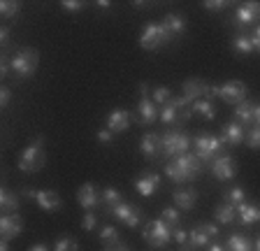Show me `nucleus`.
Wrapping results in <instances>:
<instances>
[{
	"mask_svg": "<svg viewBox=\"0 0 260 251\" xmlns=\"http://www.w3.org/2000/svg\"><path fill=\"white\" fill-rule=\"evenodd\" d=\"M172 40H174V35L162 23H146L140 35V47L146 51H156V49H160L162 44L172 42Z\"/></svg>",
	"mask_w": 260,
	"mask_h": 251,
	"instance_id": "4",
	"label": "nucleus"
},
{
	"mask_svg": "<svg viewBox=\"0 0 260 251\" xmlns=\"http://www.w3.org/2000/svg\"><path fill=\"white\" fill-rule=\"evenodd\" d=\"M35 202L44 212H58L63 207V200H60V196L56 191H38L35 193Z\"/></svg>",
	"mask_w": 260,
	"mask_h": 251,
	"instance_id": "19",
	"label": "nucleus"
},
{
	"mask_svg": "<svg viewBox=\"0 0 260 251\" xmlns=\"http://www.w3.org/2000/svg\"><path fill=\"white\" fill-rule=\"evenodd\" d=\"M105 251H130V249L123 244V242H119V244H114V246H105Z\"/></svg>",
	"mask_w": 260,
	"mask_h": 251,
	"instance_id": "50",
	"label": "nucleus"
},
{
	"mask_svg": "<svg viewBox=\"0 0 260 251\" xmlns=\"http://www.w3.org/2000/svg\"><path fill=\"white\" fill-rule=\"evenodd\" d=\"M170 103L174 105V107L179 109V114H181V121H188L190 114H193V100H188L186 96H177V98H172Z\"/></svg>",
	"mask_w": 260,
	"mask_h": 251,
	"instance_id": "33",
	"label": "nucleus"
},
{
	"mask_svg": "<svg viewBox=\"0 0 260 251\" xmlns=\"http://www.w3.org/2000/svg\"><path fill=\"white\" fill-rule=\"evenodd\" d=\"M100 242H103L105 246H114L119 244V230L114 228V226H105L103 230H100Z\"/></svg>",
	"mask_w": 260,
	"mask_h": 251,
	"instance_id": "35",
	"label": "nucleus"
},
{
	"mask_svg": "<svg viewBox=\"0 0 260 251\" xmlns=\"http://www.w3.org/2000/svg\"><path fill=\"white\" fill-rule=\"evenodd\" d=\"M193 140L184 131H168L162 133V159H177L181 153H188Z\"/></svg>",
	"mask_w": 260,
	"mask_h": 251,
	"instance_id": "5",
	"label": "nucleus"
},
{
	"mask_svg": "<svg viewBox=\"0 0 260 251\" xmlns=\"http://www.w3.org/2000/svg\"><path fill=\"white\" fill-rule=\"evenodd\" d=\"M209 168H211V175L221 181L235 179V172H237V163H235V159L228 156V153H221L218 159H214L209 163Z\"/></svg>",
	"mask_w": 260,
	"mask_h": 251,
	"instance_id": "10",
	"label": "nucleus"
},
{
	"mask_svg": "<svg viewBox=\"0 0 260 251\" xmlns=\"http://www.w3.org/2000/svg\"><path fill=\"white\" fill-rule=\"evenodd\" d=\"M172 235H174L172 226H168L162 218H153V221H149V224L144 226L142 237H144V242L146 244H151L153 249H162V246L172 240Z\"/></svg>",
	"mask_w": 260,
	"mask_h": 251,
	"instance_id": "6",
	"label": "nucleus"
},
{
	"mask_svg": "<svg viewBox=\"0 0 260 251\" xmlns=\"http://www.w3.org/2000/svg\"><path fill=\"white\" fill-rule=\"evenodd\" d=\"M0 251H10V242H7V240L0 242Z\"/></svg>",
	"mask_w": 260,
	"mask_h": 251,
	"instance_id": "56",
	"label": "nucleus"
},
{
	"mask_svg": "<svg viewBox=\"0 0 260 251\" xmlns=\"http://www.w3.org/2000/svg\"><path fill=\"white\" fill-rule=\"evenodd\" d=\"M237 218L242 226H253L260 221V207L255 202H242L237 207Z\"/></svg>",
	"mask_w": 260,
	"mask_h": 251,
	"instance_id": "21",
	"label": "nucleus"
},
{
	"mask_svg": "<svg viewBox=\"0 0 260 251\" xmlns=\"http://www.w3.org/2000/svg\"><path fill=\"white\" fill-rule=\"evenodd\" d=\"M19 10H21V5H19L16 0H3V3H0V14L5 19H14L16 14H19Z\"/></svg>",
	"mask_w": 260,
	"mask_h": 251,
	"instance_id": "36",
	"label": "nucleus"
},
{
	"mask_svg": "<svg viewBox=\"0 0 260 251\" xmlns=\"http://www.w3.org/2000/svg\"><path fill=\"white\" fill-rule=\"evenodd\" d=\"M193 114H200V116H205L207 121H211V119H216V107H214L211 100L200 98L193 103Z\"/></svg>",
	"mask_w": 260,
	"mask_h": 251,
	"instance_id": "30",
	"label": "nucleus"
},
{
	"mask_svg": "<svg viewBox=\"0 0 260 251\" xmlns=\"http://www.w3.org/2000/svg\"><path fill=\"white\" fill-rule=\"evenodd\" d=\"M54 251H79V244L72 237H60V240H56Z\"/></svg>",
	"mask_w": 260,
	"mask_h": 251,
	"instance_id": "38",
	"label": "nucleus"
},
{
	"mask_svg": "<svg viewBox=\"0 0 260 251\" xmlns=\"http://www.w3.org/2000/svg\"><path fill=\"white\" fill-rule=\"evenodd\" d=\"M174 205H177L179 209H193L195 202H198V191L195 189H186V191H174Z\"/></svg>",
	"mask_w": 260,
	"mask_h": 251,
	"instance_id": "23",
	"label": "nucleus"
},
{
	"mask_svg": "<svg viewBox=\"0 0 260 251\" xmlns=\"http://www.w3.org/2000/svg\"><path fill=\"white\" fill-rule=\"evenodd\" d=\"M40 66V54L30 47L19 49L12 56V77L14 79H30Z\"/></svg>",
	"mask_w": 260,
	"mask_h": 251,
	"instance_id": "2",
	"label": "nucleus"
},
{
	"mask_svg": "<svg viewBox=\"0 0 260 251\" xmlns=\"http://www.w3.org/2000/svg\"><path fill=\"white\" fill-rule=\"evenodd\" d=\"M172 98H174V96H172V91H170V88H165V86L153 88V98H151V100L158 105V107H162V105H168Z\"/></svg>",
	"mask_w": 260,
	"mask_h": 251,
	"instance_id": "37",
	"label": "nucleus"
},
{
	"mask_svg": "<svg viewBox=\"0 0 260 251\" xmlns=\"http://www.w3.org/2000/svg\"><path fill=\"white\" fill-rule=\"evenodd\" d=\"M193 147H195V156L200 161H207V163H211L214 159H218L223 153V142L221 137L216 135H209V133H200V135L193 140Z\"/></svg>",
	"mask_w": 260,
	"mask_h": 251,
	"instance_id": "7",
	"label": "nucleus"
},
{
	"mask_svg": "<svg viewBox=\"0 0 260 251\" xmlns=\"http://www.w3.org/2000/svg\"><path fill=\"white\" fill-rule=\"evenodd\" d=\"M255 125L260 128V105H255Z\"/></svg>",
	"mask_w": 260,
	"mask_h": 251,
	"instance_id": "55",
	"label": "nucleus"
},
{
	"mask_svg": "<svg viewBox=\"0 0 260 251\" xmlns=\"http://www.w3.org/2000/svg\"><path fill=\"white\" fill-rule=\"evenodd\" d=\"M0 207H3V214H16V209H19V196L12 193L10 189H3L0 191Z\"/></svg>",
	"mask_w": 260,
	"mask_h": 251,
	"instance_id": "27",
	"label": "nucleus"
},
{
	"mask_svg": "<svg viewBox=\"0 0 260 251\" xmlns=\"http://www.w3.org/2000/svg\"><path fill=\"white\" fill-rule=\"evenodd\" d=\"M233 49H235V54H239V56H249L251 51H255L253 49V42H251V35H244V33L235 35Z\"/></svg>",
	"mask_w": 260,
	"mask_h": 251,
	"instance_id": "31",
	"label": "nucleus"
},
{
	"mask_svg": "<svg viewBox=\"0 0 260 251\" xmlns=\"http://www.w3.org/2000/svg\"><path fill=\"white\" fill-rule=\"evenodd\" d=\"M162 26L168 28L170 33L174 35V38H179V35L186 30V21L181 14H174V12H170V14H165V19H162Z\"/></svg>",
	"mask_w": 260,
	"mask_h": 251,
	"instance_id": "26",
	"label": "nucleus"
},
{
	"mask_svg": "<svg viewBox=\"0 0 260 251\" xmlns=\"http://www.w3.org/2000/svg\"><path fill=\"white\" fill-rule=\"evenodd\" d=\"M162 221L168 226H172V228H179V221H181V216H179V212L174 207H168V209H162Z\"/></svg>",
	"mask_w": 260,
	"mask_h": 251,
	"instance_id": "39",
	"label": "nucleus"
},
{
	"mask_svg": "<svg viewBox=\"0 0 260 251\" xmlns=\"http://www.w3.org/2000/svg\"><path fill=\"white\" fill-rule=\"evenodd\" d=\"M112 137H114V133L109 131V128L98 131V142H100V144H109V142H112Z\"/></svg>",
	"mask_w": 260,
	"mask_h": 251,
	"instance_id": "45",
	"label": "nucleus"
},
{
	"mask_svg": "<svg viewBox=\"0 0 260 251\" xmlns=\"http://www.w3.org/2000/svg\"><path fill=\"white\" fill-rule=\"evenodd\" d=\"M60 7H63V10H68V12H79L81 7H84V3H79V0H63V3H60Z\"/></svg>",
	"mask_w": 260,
	"mask_h": 251,
	"instance_id": "44",
	"label": "nucleus"
},
{
	"mask_svg": "<svg viewBox=\"0 0 260 251\" xmlns=\"http://www.w3.org/2000/svg\"><path fill=\"white\" fill-rule=\"evenodd\" d=\"M225 251H253V242L249 237H242V235H230Z\"/></svg>",
	"mask_w": 260,
	"mask_h": 251,
	"instance_id": "32",
	"label": "nucleus"
},
{
	"mask_svg": "<svg viewBox=\"0 0 260 251\" xmlns=\"http://www.w3.org/2000/svg\"><path fill=\"white\" fill-rule=\"evenodd\" d=\"M207 251H225V246H223V244H216V242H214V244L207 246Z\"/></svg>",
	"mask_w": 260,
	"mask_h": 251,
	"instance_id": "52",
	"label": "nucleus"
},
{
	"mask_svg": "<svg viewBox=\"0 0 260 251\" xmlns=\"http://www.w3.org/2000/svg\"><path fill=\"white\" fill-rule=\"evenodd\" d=\"M202 172V161L195 153H181L177 159H172L165 165V175L174 181V184H188V181L198 179Z\"/></svg>",
	"mask_w": 260,
	"mask_h": 251,
	"instance_id": "1",
	"label": "nucleus"
},
{
	"mask_svg": "<svg viewBox=\"0 0 260 251\" xmlns=\"http://www.w3.org/2000/svg\"><path fill=\"white\" fill-rule=\"evenodd\" d=\"M179 251H193V249H190L188 244H184V246H179Z\"/></svg>",
	"mask_w": 260,
	"mask_h": 251,
	"instance_id": "58",
	"label": "nucleus"
},
{
	"mask_svg": "<svg viewBox=\"0 0 260 251\" xmlns=\"http://www.w3.org/2000/svg\"><path fill=\"white\" fill-rule=\"evenodd\" d=\"M260 19V3H242V5H237V10H235L233 14V23L235 28H246V26H253L255 21Z\"/></svg>",
	"mask_w": 260,
	"mask_h": 251,
	"instance_id": "9",
	"label": "nucleus"
},
{
	"mask_svg": "<svg viewBox=\"0 0 260 251\" xmlns=\"http://www.w3.org/2000/svg\"><path fill=\"white\" fill-rule=\"evenodd\" d=\"M253 251H260V240L255 242V246H253Z\"/></svg>",
	"mask_w": 260,
	"mask_h": 251,
	"instance_id": "59",
	"label": "nucleus"
},
{
	"mask_svg": "<svg viewBox=\"0 0 260 251\" xmlns=\"http://www.w3.org/2000/svg\"><path fill=\"white\" fill-rule=\"evenodd\" d=\"M140 93H142V96H149V86H146V84H144V82H142V84H140Z\"/></svg>",
	"mask_w": 260,
	"mask_h": 251,
	"instance_id": "54",
	"label": "nucleus"
},
{
	"mask_svg": "<svg viewBox=\"0 0 260 251\" xmlns=\"http://www.w3.org/2000/svg\"><path fill=\"white\" fill-rule=\"evenodd\" d=\"M135 189H137V193L140 196H144V198H151L153 193L160 189V177L156 175V172H144V175L137 179V184H135Z\"/></svg>",
	"mask_w": 260,
	"mask_h": 251,
	"instance_id": "18",
	"label": "nucleus"
},
{
	"mask_svg": "<svg viewBox=\"0 0 260 251\" xmlns=\"http://www.w3.org/2000/svg\"><path fill=\"white\" fill-rule=\"evenodd\" d=\"M205 88H207V82H202V79H186L184 82V96L195 103V100L205 98Z\"/></svg>",
	"mask_w": 260,
	"mask_h": 251,
	"instance_id": "25",
	"label": "nucleus"
},
{
	"mask_svg": "<svg viewBox=\"0 0 260 251\" xmlns=\"http://www.w3.org/2000/svg\"><path fill=\"white\" fill-rule=\"evenodd\" d=\"M95 226H98V214H93V212L84 214V218H81V228L84 230H95Z\"/></svg>",
	"mask_w": 260,
	"mask_h": 251,
	"instance_id": "41",
	"label": "nucleus"
},
{
	"mask_svg": "<svg viewBox=\"0 0 260 251\" xmlns=\"http://www.w3.org/2000/svg\"><path fill=\"white\" fill-rule=\"evenodd\" d=\"M140 151L144 159L158 161V156H162V135H158V133H146L140 140Z\"/></svg>",
	"mask_w": 260,
	"mask_h": 251,
	"instance_id": "12",
	"label": "nucleus"
},
{
	"mask_svg": "<svg viewBox=\"0 0 260 251\" xmlns=\"http://www.w3.org/2000/svg\"><path fill=\"white\" fill-rule=\"evenodd\" d=\"M172 240L177 242L179 246L188 244V230H184V228H174V235H172Z\"/></svg>",
	"mask_w": 260,
	"mask_h": 251,
	"instance_id": "43",
	"label": "nucleus"
},
{
	"mask_svg": "<svg viewBox=\"0 0 260 251\" xmlns=\"http://www.w3.org/2000/svg\"><path fill=\"white\" fill-rule=\"evenodd\" d=\"M35 193H38V191H32V189H23L21 196L23 198H32V200H35Z\"/></svg>",
	"mask_w": 260,
	"mask_h": 251,
	"instance_id": "51",
	"label": "nucleus"
},
{
	"mask_svg": "<svg viewBox=\"0 0 260 251\" xmlns=\"http://www.w3.org/2000/svg\"><path fill=\"white\" fill-rule=\"evenodd\" d=\"M44 137H35L21 153H19V170L21 172H38L44 168Z\"/></svg>",
	"mask_w": 260,
	"mask_h": 251,
	"instance_id": "3",
	"label": "nucleus"
},
{
	"mask_svg": "<svg viewBox=\"0 0 260 251\" xmlns=\"http://www.w3.org/2000/svg\"><path fill=\"white\" fill-rule=\"evenodd\" d=\"M23 230V218L19 214H5V216L0 218V233H3V240H14L19 237Z\"/></svg>",
	"mask_w": 260,
	"mask_h": 251,
	"instance_id": "13",
	"label": "nucleus"
},
{
	"mask_svg": "<svg viewBox=\"0 0 260 251\" xmlns=\"http://www.w3.org/2000/svg\"><path fill=\"white\" fill-rule=\"evenodd\" d=\"M235 121L242 123L246 131H249L251 125H255V105H251L249 100H244L235 107Z\"/></svg>",
	"mask_w": 260,
	"mask_h": 251,
	"instance_id": "20",
	"label": "nucleus"
},
{
	"mask_svg": "<svg viewBox=\"0 0 260 251\" xmlns=\"http://www.w3.org/2000/svg\"><path fill=\"white\" fill-rule=\"evenodd\" d=\"M251 42H253V49L260 51V23L255 26V30L251 33Z\"/></svg>",
	"mask_w": 260,
	"mask_h": 251,
	"instance_id": "48",
	"label": "nucleus"
},
{
	"mask_svg": "<svg viewBox=\"0 0 260 251\" xmlns=\"http://www.w3.org/2000/svg\"><path fill=\"white\" fill-rule=\"evenodd\" d=\"M10 100H12V91L7 86H3V88H0V105H3V107H7V105H10Z\"/></svg>",
	"mask_w": 260,
	"mask_h": 251,
	"instance_id": "46",
	"label": "nucleus"
},
{
	"mask_svg": "<svg viewBox=\"0 0 260 251\" xmlns=\"http://www.w3.org/2000/svg\"><path fill=\"white\" fill-rule=\"evenodd\" d=\"M28 251H49V249H47V244H32Z\"/></svg>",
	"mask_w": 260,
	"mask_h": 251,
	"instance_id": "53",
	"label": "nucleus"
},
{
	"mask_svg": "<svg viewBox=\"0 0 260 251\" xmlns=\"http://www.w3.org/2000/svg\"><path fill=\"white\" fill-rule=\"evenodd\" d=\"M100 202H103V209H105V214H109L112 216V212L116 207H119L121 202H123V198H121V191H116V189H105L103 193H100Z\"/></svg>",
	"mask_w": 260,
	"mask_h": 251,
	"instance_id": "22",
	"label": "nucleus"
},
{
	"mask_svg": "<svg viewBox=\"0 0 260 251\" xmlns=\"http://www.w3.org/2000/svg\"><path fill=\"white\" fill-rule=\"evenodd\" d=\"M223 202L233 205V207H239L242 202H246V193H244L242 186H233L230 191H225V200H223Z\"/></svg>",
	"mask_w": 260,
	"mask_h": 251,
	"instance_id": "34",
	"label": "nucleus"
},
{
	"mask_svg": "<svg viewBox=\"0 0 260 251\" xmlns=\"http://www.w3.org/2000/svg\"><path fill=\"white\" fill-rule=\"evenodd\" d=\"M246 140V128L237 121H230V123L223 125V133H221V142L223 144H230V147H237Z\"/></svg>",
	"mask_w": 260,
	"mask_h": 251,
	"instance_id": "14",
	"label": "nucleus"
},
{
	"mask_svg": "<svg viewBox=\"0 0 260 251\" xmlns=\"http://www.w3.org/2000/svg\"><path fill=\"white\" fill-rule=\"evenodd\" d=\"M0 42H3V47L10 42V28H3V30H0Z\"/></svg>",
	"mask_w": 260,
	"mask_h": 251,
	"instance_id": "49",
	"label": "nucleus"
},
{
	"mask_svg": "<svg viewBox=\"0 0 260 251\" xmlns=\"http://www.w3.org/2000/svg\"><path fill=\"white\" fill-rule=\"evenodd\" d=\"M158 119H160L165 125H177V123H181V114H179V109L174 107L172 103L162 105L160 112H158Z\"/></svg>",
	"mask_w": 260,
	"mask_h": 251,
	"instance_id": "28",
	"label": "nucleus"
},
{
	"mask_svg": "<svg viewBox=\"0 0 260 251\" xmlns=\"http://www.w3.org/2000/svg\"><path fill=\"white\" fill-rule=\"evenodd\" d=\"M202 228H205V233L209 235V237H218V226L216 224H202Z\"/></svg>",
	"mask_w": 260,
	"mask_h": 251,
	"instance_id": "47",
	"label": "nucleus"
},
{
	"mask_svg": "<svg viewBox=\"0 0 260 251\" xmlns=\"http://www.w3.org/2000/svg\"><path fill=\"white\" fill-rule=\"evenodd\" d=\"M244 142L249 144L251 149H260V128L258 125H251L249 131H246V140Z\"/></svg>",
	"mask_w": 260,
	"mask_h": 251,
	"instance_id": "40",
	"label": "nucleus"
},
{
	"mask_svg": "<svg viewBox=\"0 0 260 251\" xmlns=\"http://www.w3.org/2000/svg\"><path fill=\"white\" fill-rule=\"evenodd\" d=\"M214 218H216L218 224H233L235 218H237V207L228 205V202H221V205L214 209Z\"/></svg>",
	"mask_w": 260,
	"mask_h": 251,
	"instance_id": "29",
	"label": "nucleus"
},
{
	"mask_svg": "<svg viewBox=\"0 0 260 251\" xmlns=\"http://www.w3.org/2000/svg\"><path fill=\"white\" fill-rule=\"evenodd\" d=\"M112 216L119 221V224H125L128 228H137L142 221V212L140 207H135V205H130V202H121L119 207L112 212Z\"/></svg>",
	"mask_w": 260,
	"mask_h": 251,
	"instance_id": "11",
	"label": "nucleus"
},
{
	"mask_svg": "<svg viewBox=\"0 0 260 251\" xmlns=\"http://www.w3.org/2000/svg\"><path fill=\"white\" fill-rule=\"evenodd\" d=\"M209 235L205 233V228H202V224L200 226H195L193 230H188V246L193 251H198V249H205V246H209Z\"/></svg>",
	"mask_w": 260,
	"mask_h": 251,
	"instance_id": "24",
	"label": "nucleus"
},
{
	"mask_svg": "<svg viewBox=\"0 0 260 251\" xmlns=\"http://www.w3.org/2000/svg\"><path fill=\"white\" fill-rule=\"evenodd\" d=\"M98 7H103V10H107L109 3H107V0H100V3H98Z\"/></svg>",
	"mask_w": 260,
	"mask_h": 251,
	"instance_id": "57",
	"label": "nucleus"
},
{
	"mask_svg": "<svg viewBox=\"0 0 260 251\" xmlns=\"http://www.w3.org/2000/svg\"><path fill=\"white\" fill-rule=\"evenodd\" d=\"M77 200H79V205L86 209V212H93V207L100 202V193H98V189L91 184V181H86V184L79 186V191H77Z\"/></svg>",
	"mask_w": 260,
	"mask_h": 251,
	"instance_id": "15",
	"label": "nucleus"
},
{
	"mask_svg": "<svg viewBox=\"0 0 260 251\" xmlns=\"http://www.w3.org/2000/svg\"><path fill=\"white\" fill-rule=\"evenodd\" d=\"M246 96H249V88H246L244 82H239V79H233V82H225L218 86V98L228 105H235V107L239 103H244Z\"/></svg>",
	"mask_w": 260,
	"mask_h": 251,
	"instance_id": "8",
	"label": "nucleus"
},
{
	"mask_svg": "<svg viewBox=\"0 0 260 251\" xmlns=\"http://www.w3.org/2000/svg\"><path fill=\"white\" fill-rule=\"evenodd\" d=\"M130 121H133V116L128 109H112L107 114V128L112 133H123L130 128Z\"/></svg>",
	"mask_w": 260,
	"mask_h": 251,
	"instance_id": "16",
	"label": "nucleus"
},
{
	"mask_svg": "<svg viewBox=\"0 0 260 251\" xmlns=\"http://www.w3.org/2000/svg\"><path fill=\"white\" fill-rule=\"evenodd\" d=\"M202 7H205V10H209V12H221V10H225V7H228V3H225V0H205V3H202Z\"/></svg>",
	"mask_w": 260,
	"mask_h": 251,
	"instance_id": "42",
	"label": "nucleus"
},
{
	"mask_svg": "<svg viewBox=\"0 0 260 251\" xmlns=\"http://www.w3.org/2000/svg\"><path fill=\"white\" fill-rule=\"evenodd\" d=\"M137 119H140V123H144V125L153 123V121L158 119V105L153 103L149 96H142L140 98V105H137Z\"/></svg>",
	"mask_w": 260,
	"mask_h": 251,
	"instance_id": "17",
	"label": "nucleus"
}]
</instances>
